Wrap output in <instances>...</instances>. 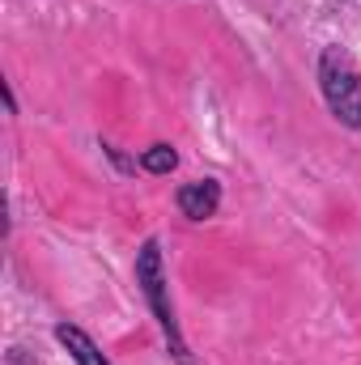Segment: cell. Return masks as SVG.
Listing matches in <instances>:
<instances>
[{
  "label": "cell",
  "instance_id": "obj_2",
  "mask_svg": "<svg viewBox=\"0 0 361 365\" xmlns=\"http://www.w3.org/2000/svg\"><path fill=\"white\" fill-rule=\"evenodd\" d=\"M136 280H141V289H145V297H149V306H153V314H158L162 331L171 336V349H175L179 365H191V357H187V344H183V336H179V323H175V310H171V302H166L162 251H158V242H153V238L141 247V259H136Z\"/></svg>",
  "mask_w": 361,
  "mask_h": 365
},
{
  "label": "cell",
  "instance_id": "obj_4",
  "mask_svg": "<svg viewBox=\"0 0 361 365\" xmlns=\"http://www.w3.org/2000/svg\"><path fill=\"white\" fill-rule=\"evenodd\" d=\"M56 340H60V344L73 353V361H77V365H111L102 353H98V344H93L81 327H68V323H60V327H56Z\"/></svg>",
  "mask_w": 361,
  "mask_h": 365
},
{
  "label": "cell",
  "instance_id": "obj_6",
  "mask_svg": "<svg viewBox=\"0 0 361 365\" xmlns=\"http://www.w3.org/2000/svg\"><path fill=\"white\" fill-rule=\"evenodd\" d=\"M349 4H361V0H349Z\"/></svg>",
  "mask_w": 361,
  "mask_h": 365
},
{
  "label": "cell",
  "instance_id": "obj_3",
  "mask_svg": "<svg viewBox=\"0 0 361 365\" xmlns=\"http://www.w3.org/2000/svg\"><path fill=\"white\" fill-rule=\"evenodd\" d=\"M217 204H221V182L217 179H195L179 187V212L191 221H208L217 212Z\"/></svg>",
  "mask_w": 361,
  "mask_h": 365
},
{
  "label": "cell",
  "instance_id": "obj_1",
  "mask_svg": "<svg viewBox=\"0 0 361 365\" xmlns=\"http://www.w3.org/2000/svg\"><path fill=\"white\" fill-rule=\"evenodd\" d=\"M319 86H323V98H327L332 115L345 128H361V73L349 51H340V47L323 51V60H319Z\"/></svg>",
  "mask_w": 361,
  "mask_h": 365
},
{
  "label": "cell",
  "instance_id": "obj_5",
  "mask_svg": "<svg viewBox=\"0 0 361 365\" xmlns=\"http://www.w3.org/2000/svg\"><path fill=\"white\" fill-rule=\"evenodd\" d=\"M141 166H145L149 175H171V170L179 166V153H175L171 145H153V149L141 153Z\"/></svg>",
  "mask_w": 361,
  "mask_h": 365
}]
</instances>
